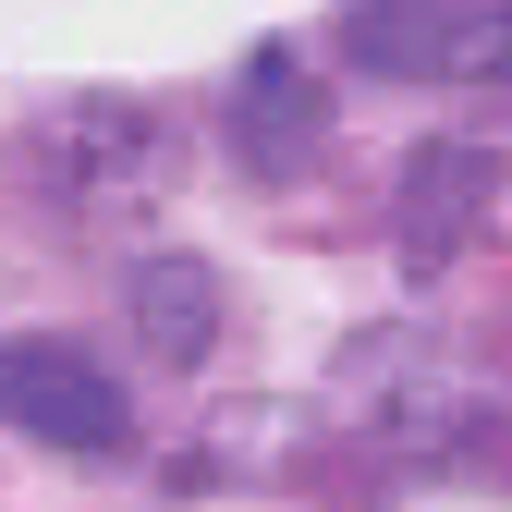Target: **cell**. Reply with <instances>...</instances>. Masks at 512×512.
Returning a JSON list of instances; mask_svg holds the SVG:
<instances>
[{
	"label": "cell",
	"instance_id": "52a82bcc",
	"mask_svg": "<svg viewBox=\"0 0 512 512\" xmlns=\"http://www.w3.org/2000/svg\"><path fill=\"white\" fill-rule=\"evenodd\" d=\"M135 342L159 366H208V342H220V269L208 256H147L135 269Z\"/></svg>",
	"mask_w": 512,
	"mask_h": 512
},
{
	"label": "cell",
	"instance_id": "5b68a950",
	"mask_svg": "<svg viewBox=\"0 0 512 512\" xmlns=\"http://www.w3.org/2000/svg\"><path fill=\"white\" fill-rule=\"evenodd\" d=\"M317 147H330V86H305L293 49H256L244 74H232V159L256 183H293Z\"/></svg>",
	"mask_w": 512,
	"mask_h": 512
},
{
	"label": "cell",
	"instance_id": "277c9868",
	"mask_svg": "<svg viewBox=\"0 0 512 512\" xmlns=\"http://www.w3.org/2000/svg\"><path fill=\"white\" fill-rule=\"evenodd\" d=\"M0 427L49 439V452H122V439H135V391H122L86 342L25 330V342H0Z\"/></svg>",
	"mask_w": 512,
	"mask_h": 512
},
{
	"label": "cell",
	"instance_id": "8992f818",
	"mask_svg": "<svg viewBox=\"0 0 512 512\" xmlns=\"http://www.w3.org/2000/svg\"><path fill=\"white\" fill-rule=\"evenodd\" d=\"M488 196H500V147H415V171H403V269L439 281L452 244L488 220Z\"/></svg>",
	"mask_w": 512,
	"mask_h": 512
},
{
	"label": "cell",
	"instance_id": "3957f363",
	"mask_svg": "<svg viewBox=\"0 0 512 512\" xmlns=\"http://www.w3.org/2000/svg\"><path fill=\"white\" fill-rule=\"evenodd\" d=\"M342 61L378 86H512V0H342Z\"/></svg>",
	"mask_w": 512,
	"mask_h": 512
},
{
	"label": "cell",
	"instance_id": "7a4b0ae2",
	"mask_svg": "<svg viewBox=\"0 0 512 512\" xmlns=\"http://www.w3.org/2000/svg\"><path fill=\"white\" fill-rule=\"evenodd\" d=\"M342 415L366 439H403V452H464V439L500 427V378L476 354H439V342H354L342 354Z\"/></svg>",
	"mask_w": 512,
	"mask_h": 512
},
{
	"label": "cell",
	"instance_id": "6da1fadb",
	"mask_svg": "<svg viewBox=\"0 0 512 512\" xmlns=\"http://www.w3.org/2000/svg\"><path fill=\"white\" fill-rule=\"evenodd\" d=\"M13 196L49 208L61 232H122L147 220L171 183H183V122L147 110V98H61L13 135Z\"/></svg>",
	"mask_w": 512,
	"mask_h": 512
}]
</instances>
